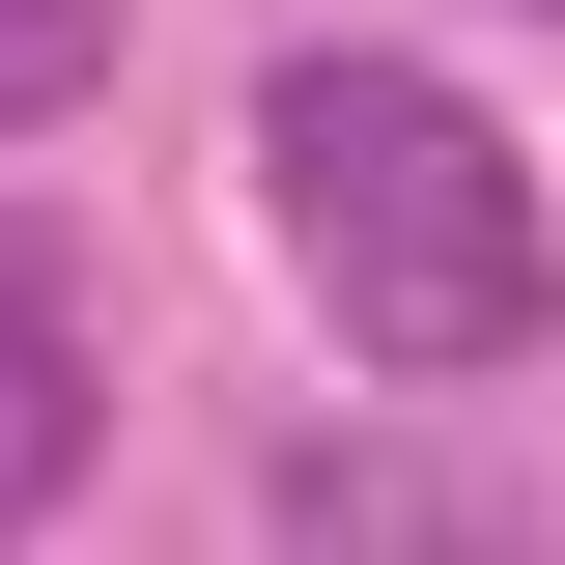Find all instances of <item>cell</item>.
<instances>
[{"label":"cell","mask_w":565,"mask_h":565,"mask_svg":"<svg viewBox=\"0 0 565 565\" xmlns=\"http://www.w3.org/2000/svg\"><path fill=\"white\" fill-rule=\"evenodd\" d=\"M255 226H282V282L340 311V367H396V396H481L565 311V226H537V170H509V114L424 85V57H282L255 85Z\"/></svg>","instance_id":"cell-1"},{"label":"cell","mask_w":565,"mask_h":565,"mask_svg":"<svg viewBox=\"0 0 565 565\" xmlns=\"http://www.w3.org/2000/svg\"><path fill=\"white\" fill-rule=\"evenodd\" d=\"M57 481H85V340H57V282L0 255V537H29Z\"/></svg>","instance_id":"cell-2"},{"label":"cell","mask_w":565,"mask_h":565,"mask_svg":"<svg viewBox=\"0 0 565 565\" xmlns=\"http://www.w3.org/2000/svg\"><path fill=\"white\" fill-rule=\"evenodd\" d=\"M282 537H509V481H396V452H282Z\"/></svg>","instance_id":"cell-3"},{"label":"cell","mask_w":565,"mask_h":565,"mask_svg":"<svg viewBox=\"0 0 565 565\" xmlns=\"http://www.w3.org/2000/svg\"><path fill=\"white\" fill-rule=\"evenodd\" d=\"M85 85H114V0H0V141H57Z\"/></svg>","instance_id":"cell-4"}]
</instances>
